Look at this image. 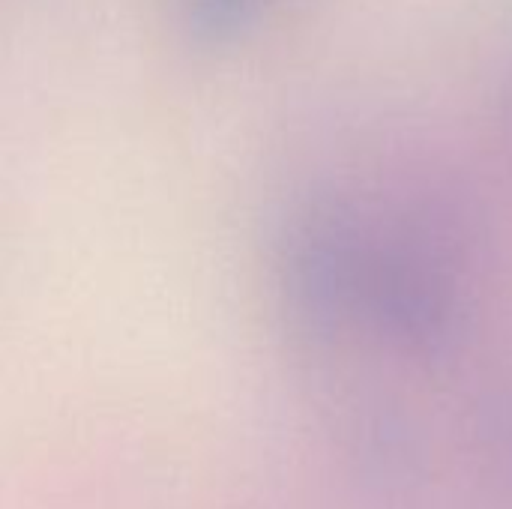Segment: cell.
I'll return each instance as SVG.
<instances>
[{"mask_svg": "<svg viewBox=\"0 0 512 509\" xmlns=\"http://www.w3.org/2000/svg\"><path fill=\"white\" fill-rule=\"evenodd\" d=\"M504 120H507V135H510L512 141V84L510 90H507V102H504Z\"/></svg>", "mask_w": 512, "mask_h": 509, "instance_id": "obj_2", "label": "cell"}, {"mask_svg": "<svg viewBox=\"0 0 512 509\" xmlns=\"http://www.w3.org/2000/svg\"><path fill=\"white\" fill-rule=\"evenodd\" d=\"M270 0H180V24L198 48H228L240 42L264 15Z\"/></svg>", "mask_w": 512, "mask_h": 509, "instance_id": "obj_1", "label": "cell"}]
</instances>
